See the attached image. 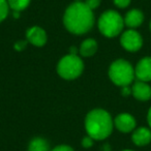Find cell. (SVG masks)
<instances>
[{
  "mask_svg": "<svg viewBox=\"0 0 151 151\" xmlns=\"http://www.w3.org/2000/svg\"><path fill=\"white\" fill-rule=\"evenodd\" d=\"M63 24L70 33L81 35L87 33L94 24V14L85 2L76 1L66 9Z\"/></svg>",
  "mask_w": 151,
  "mask_h": 151,
  "instance_id": "6da1fadb",
  "label": "cell"
},
{
  "mask_svg": "<svg viewBox=\"0 0 151 151\" xmlns=\"http://www.w3.org/2000/svg\"><path fill=\"white\" fill-rule=\"evenodd\" d=\"M114 121L110 113L104 109L90 111L85 119V128L93 140H105L113 132Z\"/></svg>",
  "mask_w": 151,
  "mask_h": 151,
  "instance_id": "7a4b0ae2",
  "label": "cell"
},
{
  "mask_svg": "<svg viewBox=\"0 0 151 151\" xmlns=\"http://www.w3.org/2000/svg\"><path fill=\"white\" fill-rule=\"evenodd\" d=\"M109 77L112 82L117 86H129L136 78L134 68L128 61L124 59H117L110 65Z\"/></svg>",
  "mask_w": 151,
  "mask_h": 151,
  "instance_id": "3957f363",
  "label": "cell"
},
{
  "mask_svg": "<svg viewBox=\"0 0 151 151\" xmlns=\"http://www.w3.org/2000/svg\"><path fill=\"white\" fill-rule=\"evenodd\" d=\"M124 27V19L116 11H107L99 17V29L103 35L107 37H115L122 32Z\"/></svg>",
  "mask_w": 151,
  "mask_h": 151,
  "instance_id": "277c9868",
  "label": "cell"
},
{
  "mask_svg": "<svg viewBox=\"0 0 151 151\" xmlns=\"http://www.w3.org/2000/svg\"><path fill=\"white\" fill-rule=\"evenodd\" d=\"M84 69V62L76 54L63 56L57 65V73L65 80H73L80 77Z\"/></svg>",
  "mask_w": 151,
  "mask_h": 151,
  "instance_id": "5b68a950",
  "label": "cell"
},
{
  "mask_svg": "<svg viewBox=\"0 0 151 151\" xmlns=\"http://www.w3.org/2000/svg\"><path fill=\"white\" fill-rule=\"evenodd\" d=\"M120 44L128 52H137L142 48L143 38L134 29H128L121 34Z\"/></svg>",
  "mask_w": 151,
  "mask_h": 151,
  "instance_id": "8992f818",
  "label": "cell"
},
{
  "mask_svg": "<svg viewBox=\"0 0 151 151\" xmlns=\"http://www.w3.org/2000/svg\"><path fill=\"white\" fill-rule=\"evenodd\" d=\"M137 121L134 116L128 113H121L117 115L114 120V126L121 132H130L136 128Z\"/></svg>",
  "mask_w": 151,
  "mask_h": 151,
  "instance_id": "52a82bcc",
  "label": "cell"
},
{
  "mask_svg": "<svg viewBox=\"0 0 151 151\" xmlns=\"http://www.w3.org/2000/svg\"><path fill=\"white\" fill-rule=\"evenodd\" d=\"M134 75L139 81H151V57H144L137 63Z\"/></svg>",
  "mask_w": 151,
  "mask_h": 151,
  "instance_id": "ba28073f",
  "label": "cell"
},
{
  "mask_svg": "<svg viewBox=\"0 0 151 151\" xmlns=\"http://www.w3.org/2000/svg\"><path fill=\"white\" fill-rule=\"evenodd\" d=\"M26 37L27 40L35 47H42L47 42V33L40 26H33L29 28L26 32Z\"/></svg>",
  "mask_w": 151,
  "mask_h": 151,
  "instance_id": "9c48e42d",
  "label": "cell"
},
{
  "mask_svg": "<svg viewBox=\"0 0 151 151\" xmlns=\"http://www.w3.org/2000/svg\"><path fill=\"white\" fill-rule=\"evenodd\" d=\"M132 94L134 99L141 101H146L151 99V87L147 84V82L137 81L132 87Z\"/></svg>",
  "mask_w": 151,
  "mask_h": 151,
  "instance_id": "30bf717a",
  "label": "cell"
},
{
  "mask_svg": "<svg viewBox=\"0 0 151 151\" xmlns=\"http://www.w3.org/2000/svg\"><path fill=\"white\" fill-rule=\"evenodd\" d=\"M123 19L124 25L127 26L129 29H134V28H138L142 25L143 21H144V14L140 9H134L127 12Z\"/></svg>",
  "mask_w": 151,
  "mask_h": 151,
  "instance_id": "8fae6325",
  "label": "cell"
},
{
  "mask_svg": "<svg viewBox=\"0 0 151 151\" xmlns=\"http://www.w3.org/2000/svg\"><path fill=\"white\" fill-rule=\"evenodd\" d=\"M132 140L137 146H146L151 142V130L147 127H139L134 130Z\"/></svg>",
  "mask_w": 151,
  "mask_h": 151,
  "instance_id": "7c38bea8",
  "label": "cell"
},
{
  "mask_svg": "<svg viewBox=\"0 0 151 151\" xmlns=\"http://www.w3.org/2000/svg\"><path fill=\"white\" fill-rule=\"evenodd\" d=\"M97 51V42L93 38H87L81 44L79 53L83 57H90L94 55Z\"/></svg>",
  "mask_w": 151,
  "mask_h": 151,
  "instance_id": "4fadbf2b",
  "label": "cell"
},
{
  "mask_svg": "<svg viewBox=\"0 0 151 151\" xmlns=\"http://www.w3.org/2000/svg\"><path fill=\"white\" fill-rule=\"evenodd\" d=\"M28 151H50V146L45 139L34 138L30 141Z\"/></svg>",
  "mask_w": 151,
  "mask_h": 151,
  "instance_id": "5bb4252c",
  "label": "cell"
},
{
  "mask_svg": "<svg viewBox=\"0 0 151 151\" xmlns=\"http://www.w3.org/2000/svg\"><path fill=\"white\" fill-rule=\"evenodd\" d=\"M7 2L14 12H22L29 5L30 0H7Z\"/></svg>",
  "mask_w": 151,
  "mask_h": 151,
  "instance_id": "9a60e30c",
  "label": "cell"
},
{
  "mask_svg": "<svg viewBox=\"0 0 151 151\" xmlns=\"http://www.w3.org/2000/svg\"><path fill=\"white\" fill-rule=\"evenodd\" d=\"M9 12V5L7 0H0V23L7 18Z\"/></svg>",
  "mask_w": 151,
  "mask_h": 151,
  "instance_id": "2e32d148",
  "label": "cell"
},
{
  "mask_svg": "<svg viewBox=\"0 0 151 151\" xmlns=\"http://www.w3.org/2000/svg\"><path fill=\"white\" fill-rule=\"evenodd\" d=\"M101 0H85L84 2H85V4L89 7V9L93 11V9H97V7L101 5Z\"/></svg>",
  "mask_w": 151,
  "mask_h": 151,
  "instance_id": "e0dca14e",
  "label": "cell"
},
{
  "mask_svg": "<svg viewBox=\"0 0 151 151\" xmlns=\"http://www.w3.org/2000/svg\"><path fill=\"white\" fill-rule=\"evenodd\" d=\"M93 141L94 140H93L90 136H87V137H84V138H83L81 144H82V146L84 147V148H90V147L93 146Z\"/></svg>",
  "mask_w": 151,
  "mask_h": 151,
  "instance_id": "ac0fdd59",
  "label": "cell"
},
{
  "mask_svg": "<svg viewBox=\"0 0 151 151\" xmlns=\"http://www.w3.org/2000/svg\"><path fill=\"white\" fill-rule=\"evenodd\" d=\"M113 2L119 9H125L130 4V0H113Z\"/></svg>",
  "mask_w": 151,
  "mask_h": 151,
  "instance_id": "d6986e66",
  "label": "cell"
},
{
  "mask_svg": "<svg viewBox=\"0 0 151 151\" xmlns=\"http://www.w3.org/2000/svg\"><path fill=\"white\" fill-rule=\"evenodd\" d=\"M51 151H75L70 146H67V145H60V146L55 147L54 149H52Z\"/></svg>",
  "mask_w": 151,
  "mask_h": 151,
  "instance_id": "ffe728a7",
  "label": "cell"
},
{
  "mask_svg": "<svg viewBox=\"0 0 151 151\" xmlns=\"http://www.w3.org/2000/svg\"><path fill=\"white\" fill-rule=\"evenodd\" d=\"M132 94V88H129V86H124L122 87V95L127 96V95Z\"/></svg>",
  "mask_w": 151,
  "mask_h": 151,
  "instance_id": "44dd1931",
  "label": "cell"
},
{
  "mask_svg": "<svg viewBox=\"0 0 151 151\" xmlns=\"http://www.w3.org/2000/svg\"><path fill=\"white\" fill-rule=\"evenodd\" d=\"M25 47V44H23V42H17L16 44V46H15V48L17 49V50H19V51H21L22 49Z\"/></svg>",
  "mask_w": 151,
  "mask_h": 151,
  "instance_id": "7402d4cb",
  "label": "cell"
},
{
  "mask_svg": "<svg viewBox=\"0 0 151 151\" xmlns=\"http://www.w3.org/2000/svg\"><path fill=\"white\" fill-rule=\"evenodd\" d=\"M147 121H148L149 126L151 127V107H150V109H149V111H148V114H147Z\"/></svg>",
  "mask_w": 151,
  "mask_h": 151,
  "instance_id": "603a6c76",
  "label": "cell"
},
{
  "mask_svg": "<svg viewBox=\"0 0 151 151\" xmlns=\"http://www.w3.org/2000/svg\"><path fill=\"white\" fill-rule=\"evenodd\" d=\"M122 151H134V150H130V149H125V150H122Z\"/></svg>",
  "mask_w": 151,
  "mask_h": 151,
  "instance_id": "cb8c5ba5",
  "label": "cell"
},
{
  "mask_svg": "<svg viewBox=\"0 0 151 151\" xmlns=\"http://www.w3.org/2000/svg\"><path fill=\"white\" fill-rule=\"evenodd\" d=\"M149 27H150V30H151V21H150V24H149Z\"/></svg>",
  "mask_w": 151,
  "mask_h": 151,
  "instance_id": "d4e9b609",
  "label": "cell"
},
{
  "mask_svg": "<svg viewBox=\"0 0 151 151\" xmlns=\"http://www.w3.org/2000/svg\"><path fill=\"white\" fill-rule=\"evenodd\" d=\"M76 1H82V0H76Z\"/></svg>",
  "mask_w": 151,
  "mask_h": 151,
  "instance_id": "484cf974",
  "label": "cell"
}]
</instances>
